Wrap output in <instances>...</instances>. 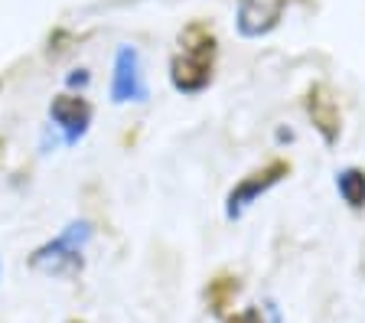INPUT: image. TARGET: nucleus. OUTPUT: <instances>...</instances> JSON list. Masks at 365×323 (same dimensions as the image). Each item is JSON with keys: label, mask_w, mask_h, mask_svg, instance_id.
Masks as SVG:
<instances>
[{"label": "nucleus", "mask_w": 365, "mask_h": 323, "mask_svg": "<svg viewBox=\"0 0 365 323\" xmlns=\"http://www.w3.org/2000/svg\"><path fill=\"white\" fill-rule=\"evenodd\" d=\"M307 115L313 121V131L319 134V140L327 147H336L342 138V111H339V101H336L333 88L323 82H313L307 88V98H304Z\"/></svg>", "instance_id": "obj_5"}, {"label": "nucleus", "mask_w": 365, "mask_h": 323, "mask_svg": "<svg viewBox=\"0 0 365 323\" xmlns=\"http://www.w3.org/2000/svg\"><path fill=\"white\" fill-rule=\"evenodd\" d=\"M215 62H219V36L209 24L192 20L180 33L176 53L170 59V85L180 95L205 92L215 78Z\"/></svg>", "instance_id": "obj_1"}, {"label": "nucleus", "mask_w": 365, "mask_h": 323, "mask_svg": "<svg viewBox=\"0 0 365 323\" xmlns=\"http://www.w3.org/2000/svg\"><path fill=\"white\" fill-rule=\"evenodd\" d=\"M294 0H238L235 30L242 39H261L281 26L284 14Z\"/></svg>", "instance_id": "obj_4"}, {"label": "nucleus", "mask_w": 365, "mask_h": 323, "mask_svg": "<svg viewBox=\"0 0 365 323\" xmlns=\"http://www.w3.org/2000/svg\"><path fill=\"white\" fill-rule=\"evenodd\" d=\"M238 291H242V281H238V275H228V271H219V275L205 284V307H209V314L222 317L225 320L228 310H232V304H235Z\"/></svg>", "instance_id": "obj_8"}, {"label": "nucleus", "mask_w": 365, "mask_h": 323, "mask_svg": "<svg viewBox=\"0 0 365 323\" xmlns=\"http://www.w3.org/2000/svg\"><path fill=\"white\" fill-rule=\"evenodd\" d=\"M336 193L339 200L352 209V212H362L365 209V170L362 167H342L336 173Z\"/></svg>", "instance_id": "obj_9"}, {"label": "nucleus", "mask_w": 365, "mask_h": 323, "mask_svg": "<svg viewBox=\"0 0 365 323\" xmlns=\"http://www.w3.org/2000/svg\"><path fill=\"white\" fill-rule=\"evenodd\" d=\"M222 323H264V314H261V307H245L238 314H228Z\"/></svg>", "instance_id": "obj_10"}, {"label": "nucleus", "mask_w": 365, "mask_h": 323, "mask_svg": "<svg viewBox=\"0 0 365 323\" xmlns=\"http://www.w3.org/2000/svg\"><path fill=\"white\" fill-rule=\"evenodd\" d=\"M290 170H294L290 167V160H284V157H271L267 163H261V167H255L251 173H245V177L238 180V183L228 190V196H225V219L228 222L242 219V215L248 212V209L255 206L264 193H271L281 180L290 177Z\"/></svg>", "instance_id": "obj_3"}, {"label": "nucleus", "mask_w": 365, "mask_h": 323, "mask_svg": "<svg viewBox=\"0 0 365 323\" xmlns=\"http://www.w3.org/2000/svg\"><path fill=\"white\" fill-rule=\"evenodd\" d=\"M49 118L56 121V128L66 131V140L76 144L91 124V105L82 95H56L53 105H49Z\"/></svg>", "instance_id": "obj_7"}, {"label": "nucleus", "mask_w": 365, "mask_h": 323, "mask_svg": "<svg viewBox=\"0 0 365 323\" xmlns=\"http://www.w3.org/2000/svg\"><path fill=\"white\" fill-rule=\"evenodd\" d=\"M66 323H85V320H82V317H68Z\"/></svg>", "instance_id": "obj_11"}, {"label": "nucleus", "mask_w": 365, "mask_h": 323, "mask_svg": "<svg viewBox=\"0 0 365 323\" xmlns=\"http://www.w3.org/2000/svg\"><path fill=\"white\" fill-rule=\"evenodd\" d=\"M111 98L114 101H144L147 88L140 78V62H137V49L121 46L118 59H114V78H111Z\"/></svg>", "instance_id": "obj_6"}, {"label": "nucleus", "mask_w": 365, "mask_h": 323, "mask_svg": "<svg viewBox=\"0 0 365 323\" xmlns=\"http://www.w3.org/2000/svg\"><path fill=\"white\" fill-rule=\"evenodd\" d=\"M91 229L88 222H72L62 235H56L53 242H46L43 248H36L30 258V265L36 271L49 277H68V275H78L85 265L82 252H85V242H88Z\"/></svg>", "instance_id": "obj_2"}]
</instances>
